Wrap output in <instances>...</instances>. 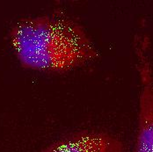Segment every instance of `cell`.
Listing matches in <instances>:
<instances>
[{
	"label": "cell",
	"mask_w": 153,
	"mask_h": 152,
	"mask_svg": "<svg viewBox=\"0 0 153 152\" xmlns=\"http://www.w3.org/2000/svg\"><path fill=\"white\" fill-rule=\"evenodd\" d=\"M8 38L20 66L33 71L65 74L100 57L86 29L62 13L21 19L13 26Z\"/></svg>",
	"instance_id": "1"
},
{
	"label": "cell",
	"mask_w": 153,
	"mask_h": 152,
	"mask_svg": "<svg viewBox=\"0 0 153 152\" xmlns=\"http://www.w3.org/2000/svg\"><path fill=\"white\" fill-rule=\"evenodd\" d=\"M41 152H124V144L111 133L85 129L53 141Z\"/></svg>",
	"instance_id": "3"
},
{
	"label": "cell",
	"mask_w": 153,
	"mask_h": 152,
	"mask_svg": "<svg viewBox=\"0 0 153 152\" xmlns=\"http://www.w3.org/2000/svg\"><path fill=\"white\" fill-rule=\"evenodd\" d=\"M149 46L146 36L136 39V66L140 89L134 152H153V63Z\"/></svg>",
	"instance_id": "2"
}]
</instances>
